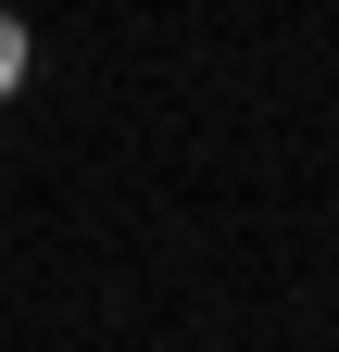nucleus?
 Returning <instances> with one entry per match:
<instances>
[{
    "instance_id": "f257e3e1",
    "label": "nucleus",
    "mask_w": 339,
    "mask_h": 352,
    "mask_svg": "<svg viewBox=\"0 0 339 352\" xmlns=\"http://www.w3.org/2000/svg\"><path fill=\"white\" fill-rule=\"evenodd\" d=\"M13 88H25V25L0 13V101H13Z\"/></svg>"
}]
</instances>
